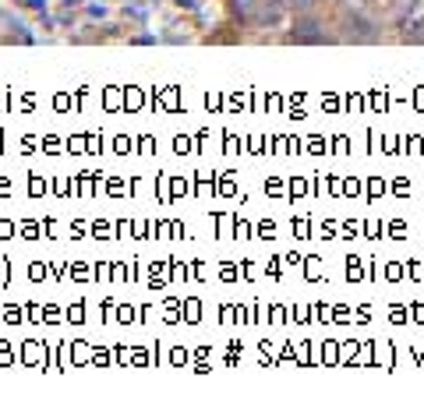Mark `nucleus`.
<instances>
[{"label": "nucleus", "instance_id": "nucleus-3", "mask_svg": "<svg viewBox=\"0 0 424 413\" xmlns=\"http://www.w3.org/2000/svg\"><path fill=\"white\" fill-rule=\"evenodd\" d=\"M85 11H89V15H92V18H103V15H106V11H103V8H96V4H89V8H85Z\"/></svg>", "mask_w": 424, "mask_h": 413}, {"label": "nucleus", "instance_id": "nucleus-1", "mask_svg": "<svg viewBox=\"0 0 424 413\" xmlns=\"http://www.w3.org/2000/svg\"><path fill=\"white\" fill-rule=\"evenodd\" d=\"M11 29H15V32H11V39H18V43H32V36L25 32V25H22V22H15Z\"/></svg>", "mask_w": 424, "mask_h": 413}, {"label": "nucleus", "instance_id": "nucleus-2", "mask_svg": "<svg viewBox=\"0 0 424 413\" xmlns=\"http://www.w3.org/2000/svg\"><path fill=\"white\" fill-rule=\"evenodd\" d=\"M18 4H25L32 11H46V0H18Z\"/></svg>", "mask_w": 424, "mask_h": 413}, {"label": "nucleus", "instance_id": "nucleus-4", "mask_svg": "<svg viewBox=\"0 0 424 413\" xmlns=\"http://www.w3.org/2000/svg\"><path fill=\"white\" fill-rule=\"evenodd\" d=\"M173 4H177V8H187V11H191V8H194V0H173Z\"/></svg>", "mask_w": 424, "mask_h": 413}]
</instances>
